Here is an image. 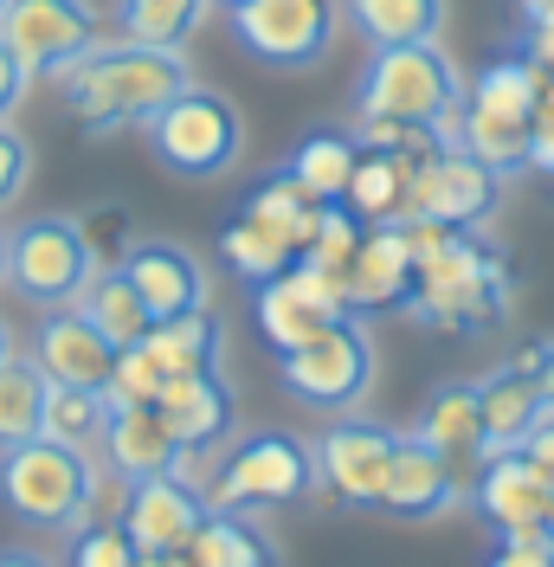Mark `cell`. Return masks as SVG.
Here are the masks:
<instances>
[{"mask_svg":"<svg viewBox=\"0 0 554 567\" xmlns=\"http://www.w3.org/2000/svg\"><path fill=\"white\" fill-rule=\"evenodd\" d=\"M155 413L168 420V432L181 445H226L233 425H239V393L219 368H187L168 374L155 393Z\"/></svg>","mask_w":554,"mask_h":567,"instance_id":"16","label":"cell"},{"mask_svg":"<svg viewBox=\"0 0 554 567\" xmlns=\"http://www.w3.org/2000/svg\"><path fill=\"white\" fill-rule=\"evenodd\" d=\"M535 381H542V400H548V413H554V342H542V368H535Z\"/></svg>","mask_w":554,"mask_h":567,"instance_id":"43","label":"cell"},{"mask_svg":"<svg viewBox=\"0 0 554 567\" xmlns=\"http://www.w3.org/2000/svg\"><path fill=\"white\" fill-rule=\"evenodd\" d=\"M13 354H20V349H13V329H7V317H0V368H7Z\"/></svg>","mask_w":554,"mask_h":567,"instance_id":"44","label":"cell"},{"mask_svg":"<svg viewBox=\"0 0 554 567\" xmlns=\"http://www.w3.org/2000/svg\"><path fill=\"white\" fill-rule=\"evenodd\" d=\"M510 303V278L503 265L464 239V226H451L439 246L419 258V284L407 297L425 329H490V317H503Z\"/></svg>","mask_w":554,"mask_h":567,"instance_id":"4","label":"cell"},{"mask_svg":"<svg viewBox=\"0 0 554 567\" xmlns=\"http://www.w3.org/2000/svg\"><path fill=\"white\" fill-rule=\"evenodd\" d=\"M496 194H503V175L478 162L471 148H432L413 175V194H407V219H445V226H478L496 213Z\"/></svg>","mask_w":554,"mask_h":567,"instance_id":"12","label":"cell"},{"mask_svg":"<svg viewBox=\"0 0 554 567\" xmlns=\"http://www.w3.org/2000/svg\"><path fill=\"white\" fill-rule=\"evenodd\" d=\"M142 136H148V148H155V162H162L168 175H181V181H219L245 155L239 110H233V97H219V91H207V84L174 91L168 104L142 123Z\"/></svg>","mask_w":554,"mask_h":567,"instance_id":"5","label":"cell"},{"mask_svg":"<svg viewBox=\"0 0 554 567\" xmlns=\"http://www.w3.org/2000/svg\"><path fill=\"white\" fill-rule=\"evenodd\" d=\"M516 452H522V458H529V464H535V471H542V477L554 484V413H548V420H535V432L522 439Z\"/></svg>","mask_w":554,"mask_h":567,"instance_id":"41","label":"cell"},{"mask_svg":"<svg viewBox=\"0 0 554 567\" xmlns=\"http://www.w3.org/2000/svg\"><path fill=\"white\" fill-rule=\"evenodd\" d=\"M123 271L142 290V303L155 310V322L207 310V271H201L194 251L174 246V239H136V246L123 251Z\"/></svg>","mask_w":554,"mask_h":567,"instance_id":"18","label":"cell"},{"mask_svg":"<svg viewBox=\"0 0 554 567\" xmlns=\"http://www.w3.org/2000/svg\"><path fill=\"white\" fill-rule=\"evenodd\" d=\"M187 561H201V567H277L284 548H277V535L265 529L258 509H207V523L187 542Z\"/></svg>","mask_w":554,"mask_h":567,"instance_id":"23","label":"cell"},{"mask_svg":"<svg viewBox=\"0 0 554 567\" xmlns=\"http://www.w3.org/2000/svg\"><path fill=\"white\" fill-rule=\"evenodd\" d=\"M400 432H387L375 420H342L316 439V477L322 491H336L348 509H381V484L393 464Z\"/></svg>","mask_w":554,"mask_h":567,"instance_id":"13","label":"cell"},{"mask_svg":"<svg viewBox=\"0 0 554 567\" xmlns=\"http://www.w3.org/2000/svg\"><path fill=\"white\" fill-rule=\"evenodd\" d=\"M0 39L33 65V78H59L104 33H98V7L91 0H7Z\"/></svg>","mask_w":554,"mask_h":567,"instance_id":"10","label":"cell"},{"mask_svg":"<svg viewBox=\"0 0 554 567\" xmlns=\"http://www.w3.org/2000/svg\"><path fill=\"white\" fill-rule=\"evenodd\" d=\"M342 13L368 45H407V39L445 33V0H342Z\"/></svg>","mask_w":554,"mask_h":567,"instance_id":"26","label":"cell"},{"mask_svg":"<svg viewBox=\"0 0 554 567\" xmlns=\"http://www.w3.org/2000/svg\"><path fill=\"white\" fill-rule=\"evenodd\" d=\"M148 349L168 374H187V368H219L226 361V329L207 317V310H187V317H168L148 329Z\"/></svg>","mask_w":554,"mask_h":567,"instance_id":"33","label":"cell"},{"mask_svg":"<svg viewBox=\"0 0 554 567\" xmlns=\"http://www.w3.org/2000/svg\"><path fill=\"white\" fill-rule=\"evenodd\" d=\"M162 381H168V368L155 361L148 336L130 342V349H116V368H110V400H116V406H155Z\"/></svg>","mask_w":554,"mask_h":567,"instance_id":"35","label":"cell"},{"mask_svg":"<svg viewBox=\"0 0 554 567\" xmlns=\"http://www.w3.org/2000/svg\"><path fill=\"white\" fill-rule=\"evenodd\" d=\"M484 388V445H478V464L496 458V452H516L522 439L535 432V420H548V400H542V381L529 368H496L478 381Z\"/></svg>","mask_w":554,"mask_h":567,"instance_id":"20","label":"cell"},{"mask_svg":"<svg viewBox=\"0 0 554 567\" xmlns=\"http://www.w3.org/2000/svg\"><path fill=\"white\" fill-rule=\"evenodd\" d=\"M316 491H322L316 445L290 439V432H252L226 452L207 491V509H271V503H297V496Z\"/></svg>","mask_w":554,"mask_h":567,"instance_id":"9","label":"cell"},{"mask_svg":"<svg viewBox=\"0 0 554 567\" xmlns=\"http://www.w3.org/2000/svg\"><path fill=\"white\" fill-rule=\"evenodd\" d=\"M252 317H258V336H265L277 354L297 349L304 336H316L322 322H336V317H322V310H316V297L297 284V271H284V278H265V284H258V297H252Z\"/></svg>","mask_w":554,"mask_h":567,"instance_id":"28","label":"cell"},{"mask_svg":"<svg viewBox=\"0 0 554 567\" xmlns=\"http://www.w3.org/2000/svg\"><path fill=\"white\" fill-rule=\"evenodd\" d=\"M529 168L554 175V110H535V123H529Z\"/></svg>","mask_w":554,"mask_h":567,"instance_id":"42","label":"cell"},{"mask_svg":"<svg viewBox=\"0 0 554 567\" xmlns=\"http://www.w3.org/2000/svg\"><path fill=\"white\" fill-rule=\"evenodd\" d=\"M174 458H181V439L168 432V420L155 406H116V420L104 432V464L123 484L162 477V471H174Z\"/></svg>","mask_w":554,"mask_h":567,"instance_id":"21","label":"cell"},{"mask_svg":"<svg viewBox=\"0 0 554 567\" xmlns=\"http://www.w3.org/2000/svg\"><path fill=\"white\" fill-rule=\"evenodd\" d=\"M458 503H464L458 464H451L439 445H425L419 432H400L393 464H387V484H381V509L400 516V523H439Z\"/></svg>","mask_w":554,"mask_h":567,"instance_id":"14","label":"cell"},{"mask_svg":"<svg viewBox=\"0 0 554 567\" xmlns=\"http://www.w3.org/2000/svg\"><path fill=\"white\" fill-rule=\"evenodd\" d=\"M84 239H91V251H98V265H123V251L136 246V226H130L123 207H104V213L84 219Z\"/></svg>","mask_w":554,"mask_h":567,"instance_id":"38","label":"cell"},{"mask_svg":"<svg viewBox=\"0 0 554 567\" xmlns=\"http://www.w3.org/2000/svg\"><path fill=\"white\" fill-rule=\"evenodd\" d=\"M116 523L130 529L142 567L148 561H187V542L207 523V496L194 491V484H181L174 471L136 477V484L123 491V516H116Z\"/></svg>","mask_w":554,"mask_h":567,"instance_id":"11","label":"cell"},{"mask_svg":"<svg viewBox=\"0 0 554 567\" xmlns=\"http://www.w3.org/2000/svg\"><path fill=\"white\" fill-rule=\"evenodd\" d=\"M413 432L425 445H439L451 464H478V445H484V388L478 381H445V388L425 393Z\"/></svg>","mask_w":554,"mask_h":567,"instance_id":"22","label":"cell"},{"mask_svg":"<svg viewBox=\"0 0 554 567\" xmlns=\"http://www.w3.org/2000/svg\"><path fill=\"white\" fill-rule=\"evenodd\" d=\"M187 84H194V71L181 59V45H142V39H98L84 59L59 71V91L84 136L142 130Z\"/></svg>","mask_w":554,"mask_h":567,"instance_id":"1","label":"cell"},{"mask_svg":"<svg viewBox=\"0 0 554 567\" xmlns=\"http://www.w3.org/2000/svg\"><path fill=\"white\" fill-rule=\"evenodd\" d=\"M322 207H329V200H316V194H310V187H304L297 175H290V168H284V175H271L265 187H258V194H252V200H245V213H252V219L277 226V233H284V239H290L297 251H310V246H316Z\"/></svg>","mask_w":554,"mask_h":567,"instance_id":"31","label":"cell"},{"mask_svg":"<svg viewBox=\"0 0 554 567\" xmlns=\"http://www.w3.org/2000/svg\"><path fill=\"white\" fill-rule=\"evenodd\" d=\"M542 110H554V71H542Z\"/></svg>","mask_w":554,"mask_h":567,"instance_id":"45","label":"cell"},{"mask_svg":"<svg viewBox=\"0 0 554 567\" xmlns=\"http://www.w3.org/2000/svg\"><path fill=\"white\" fill-rule=\"evenodd\" d=\"M213 0H116V33L142 45H187Z\"/></svg>","mask_w":554,"mask_h":567,"instance_id":"34","label":"cell"},{"mask_svg":"<svg viewBox=\"0 0 554 567\" xmlns=\"http://www.w3.org/2000/svg\"><path fill=\"white\" fill-rule=\"evenodd\" d=\"M233 13V39L271 71H316L336 39H342V0H239Z\"/></svg>","mask_w":554,"mask_h":567,"instance_id":"8","label":"cell"},{"mask_svg":"<svg viewBox=\"0 0 554 567\" xmlns=\"http://www.w3.org/2000/svg\"><path fill=\"white\" fill-rule=\"evenodd\" d=\"M78 310L104 329L110 349H130V342H142L148 329H155V310L142 303V290L130 284V271L123 265H104L98 278L84 284V297H78Z\"/></svg>","mask_w":554,"mask_h":567,"instance_id":"24","label":"cell"},{"mask_svg":"<svg viewBox=\"0 0 554 567\" xmlns=\"http://www.w3.org/2000/svg\"><path fill=\"white\" fill-rule=\"evenodd\" d=\"M33 181V142L13 130V116L0 123V207H13Z\"/></svg>","mask_w":554,"mask_h":567,"instance_id":"37","label":"cell"},{"mask_svg":"<svg viewBox=\"0 0 554 567\" xmlns=\"http://www.w3.org/2000/svg\"><path fill=\"white\" fill-rule=\"evenodd\" d=\"M375 368H381V354H375V336H368L361 310L322 322L316 336H304L297 349L277 354L284 393L304 400V406H322V413H348V406H361V400L375 393Z\"/></svg>","mask_w":554,"mask_h":567,"instance_id":"6","label":"cell"},{"mask_svg":"<svg viewBox=\"0 0 554 567\" xmlns=\"http://www.w3.org/2000/svg\"><path fill=\"white\" fill-rule=\"evenodd\" d=\"M219 251H226V265H233V271H239V278L252 284V290H258L265 278H284V271H290V265L304 258V251L290 246L284 233H277V226L252 219V213H239V219H233V226L219 233Z\"/></svg>","mask_w":554,"mask_h":567,"instance_id":"29","label":"cell"},{"mask_svg":"<svg viewBox=\"0 0 554 567\" xmlns=\"http://www.w3.org/2000/svg\"><path fill=\"white\" fill-rule=\"evenodd\" d=\"M0 13H7V0H0Z\"/></svg>","mask_w":554,"mask_h":567,"instance_id":"48","label":"cell"},{"mask_svg":"<svg viewBox=\"0 0 554 567\" xmlns=\"http://www.w3.org/2000/svg\"><path fill=\"white\" fill-rule=\"evenodd\" d=\"M71 561L78 567H142L136 542H130V529L123 523H84V529L71 535Z\"/></svg>","mask_w":554,"mask_h":567,"instance_id":"36","label":"cell"},{"mask_svg":"<svg viewBox=\"0 0 554 567\" xmlns=\"http://www.w3.org/2000/svg\"><path fill=\"white\" fill-rule=\"evenodd\" d=\"M464 78L445 59L439 39H407V45H375V59L355 84V116H393V123H419L439 130L451 110L464 104Z\"/></svg>","mask_w":554,"mask_h":567,"instance_id":"3","label":"cell"},{"mask_svg":"<svg viewBox=\"0 0 554 567\" xmlns=\"http://www.w3.org/2000/svg\"><path fill=\"white\" fill-rule=\"evenodd\" d=\"M471 503L484 509V523L496 535H510V529H548L554 484L529 458H522V452H496V458L478 464V491H471Z\"/></svg>","mask_w":554,"mask_h":567,"instance_id":"17","label":"cell"},{"mask_svg":"<svg viewBox=\"0 0 554 567\" xmlns=\"http://www.w3.org/2000/svg\"><path fill=\"white\" fill-rule=\"evenodd\" d=\"M39 368L59 388H110L116 349H110L104 329L84 317L78 303H65V310H52V317L39 322Z\"/></svg>","mask_w":554,"mask_h":567,"instance_id":"19","label":"cell"},{"mask_svg":"<svg viewBox=\"0 0 554 567\" xmlns=\"http://www.w3.org/2000/svg\"><path fill=\"white\" fill-rule=\"evenodd\" d=\"M110 420H116L110 388H59L52 381V393H45V439H65L84 458H104Z\"/></svg>","mask_w":554,"mask_h":567,"instance_id":"27","label":"cell"},{"mask_svg":"<svg viewBox=\"0 0 554 567\" xmlns=\"http://www.w3.org/2000/svg\"><path fill=\"white\" fill-rule=\"evenodd\" d=\"M27 84H33V65H27V59H20V52L0 39V123L27 104Z\"/></svg>","mask_w":554,"mask_h":567,"instance_id":"40","label":"cell"},{"mask_svg":"<svg viewBox=\"0 0 554 567\" xmlns=\"http://www.w3.org/2000/svg\"><path fill=\"white\" fill-rule=\"evenodd\" d=\"M91 464L78 445L65 439H20V445H0V503L7 516H20L27 529L45 535H78L91 523Z\"/></svg>","mask_w":554,"mask_h":567,"instance_id":"2","label":"cell"},{"mask_svg":"<svg viewBox=\"0 0 554 567\" xmlns=\"http://www.w3.org/2000/svg\"><path fill=\"white\" fill-rule=\"evenodd\" d=\"M98 251L84 239V226L65 213H45L7 233V284L33 303V310H65L84 297V284L98 278Z\"/></svg>","mask_w":554,"mask_h":567,"instance_id":"7","label":"cell"},{"mask_svg":"<svg viewBox=\"0 0 554 567\" xmlns=\"http://www.w3.org/2000/svg\"><path fill=\"white\" fill-rule=\"evenodd\" d=\"M464 104L478 110V116L535 123V110H542V65L529 52H510V59H496V65L478 71V84L464 91Z\"/></svg>","mask_w":554,"mask_h":567,"instance_id":"25","label":"cell"},{"mask_svg":"<svg viewBox=\"0 0 554 567\" xmlns=\"http://www.w3.org/2000/svg\"><path fill=\"white\" fill-rule=\"evenodd\" d=\"M45 393H52V374L39 368V354H13L0 368V445L45 432Z\"/></svg>","mask_w":554,"mask_h":567,"instance_id":"30","label":"cell"},{"mask_svg":"<svg viewBox=\"0 0 554 567\" xmlns=\"http://www.w3.org/2000/svg\"><path fill=\"white\" fill-rule=\"evenodd\" d=\"M548 535H554V516H548Z\"/></svg>","mask_w":554,"mask_h":567,"instance_id":"47","label":"cell"},{"mask_svg":"<svg viewBox=\"0 0 554 567\" xmlns=\"http://www.w3.org/2000/svg\"><path fill=\"white\" fill-rule=\"evenodd\" d=\"M419 284V258L407 246V226L387 219V226H361V246L342 265V290H348V310H393L407 303Z\"/></svg>","mask_w":554,"mask_h":567,"instance_id":"15","label":"cell"},{"mask_svg":"<svg viewBox=\"0 0 554 567\" xmlns=\"http://www.w3.org/2000/svg\"><path fill=\"white\" fill-rule=\"evenodd\" d=\"M355 162H361V142L355 136H336V130H316L290 148V175L310 187L316 200H348V181H355Z\"/></svg>","mask_w":554,"mask_h":567,"instance_id":"32","label":"cell"},{"mask_svg":"<svg viewBox=\"0 0 554 567\" xmlns=\"http://www.w3.org/2000/svg\"><path fill=\"white\" fill-rule=\"evenodd\" d=\"M490 561L503 567H554V535L548 529H510L490 542Z\"/></svg>","mask_w":554,"mask_h":567,"instance_id":"39","label":"cell"},{"mask_svg":"<svg viewBox=\"0 0 554 567\" xmlns=\"http://www.w3.org/2000/svg\"><path fill=\"white\" fill-rule=\"evenodd\" d=\"M213 7H239V0H213Z\"/></svg>","mask_w":554,"mask_h":567,"instance_id":"46","label":"cell"}]
</instances>
